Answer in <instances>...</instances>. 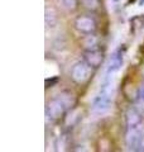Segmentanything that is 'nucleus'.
I'll return each mask as SVG.
<instances>
[{"label": "nucleus", "mask_w": 144, "mask_h": 152, "mask_svg": "<svg viewBox=\"0 0 144 152\" xmlns=\"http://www.w3.org/2000/svg\"><path fill=\"white\" fill-rule=\"evenodd\" d=\"M124 52H125V48L120 47L111 55L108 65V74H114L121 69V66L124 64Z\"/></svg>", "instance_id": "obj_7"}, {"label": "nucleus", "mask_w": 144, "mask_h": 152, "mask_svg": "<svg viewBox=\"0 0 144 152\" xmlns=\"http://www.w3.org/2000/svg\"><path fill=\"white\" fill-rule=\"evenodd\" d=\"M91 70H92V67H90L84 60L76 62L71 69L72 81L79 84V85H82L85 83H87L90 80V77H91Z\"/></svg>", "instance_id": "obj_3"}, {"label": "nucleus", "mask_w": 144, "mask_h": 152, "mask_svg": "<svg viewBox=\"0 0 144 152\" xmlns=\"http://www.w3.org/2000/svg\"><path fill=\"white\" fill-rule=\"evenodd\" d=\"M139 151H143L144 152V134L142 137V142H140V148H139Z\"/></svg>", "instance_id": "obj_17"}, {"label": "nucleus", "mask_w": 144, "mask_h": 152, "mask_svg": "<svg viewBox=\"0 0 144 152\" xmlns=\"http://www.w3.org/2000/svg\"><path fill=\"white\" fill-rule=\"evenodd\" d=\"M80 0H62V5L68 12H75L79 8Z\"/></svg>", "instance_id": "obj_14"}, {"label": "nucleus", "mask_w": 144, "mask_h": 152, "mask_svg": "<svg viewBox=\"0 0 144 152\" xmlns=\"http://www.w3.org/2000/svg\"><path fill=\"white\" fill-rule=\"evenodd\" d=\"M82 57H84V61L90 66V67L99 69L104 62L105 53H104V51H101L100 48H97V50H85L84 53H82Z\"/></svg>", "instance_id": "obj_5"}, {"label": "nucleus", "mask_w": 144, "mask_h": 152, "mask_svg": "<svg viewBox=\"0 0 144 152\" xmlns=\"http://www.w3.org/2000/svg\"><path fill=\"white\" fill-rule=\"evenodd\" d=\"M144 28V17H134L130 19V32L134 34Z\"/></svg>", "instance_id": "obj_12"}, {"label": "nucleus", "mask_w": 144, "mask_h": 152, "mask_svg": "<svg viewBox=\"0 0 144 152\" xmlns=\"http://www.w3.org/2000/svg\"><path fill=\"white\" fill-rule=\"evenodd\" d=\"M44 20H46V26L47 28H55L58 22V17L57 13L53 8L51 7H46V12H44Z\"/></svg>", "instance_id": "obj_9"}, {"label": "nucleus", "mask_w": 144, "mask_h": 152, "mask_svg": "<svg viewBox=\"0 0 144 152\" xmlns=\"http://www.w3.org/2000/svg\"><path fill=\"white\" fill-rule=\"evenodd\" d=\"M58 96L62 99V102L66 104L68 109H72L76 105V98H75L73 93H71V91H62Z\"/></svg>", "instance_id": "obj_11"}, {"label": "nucleus", "mask_w": 144, "mask_h": 152, "mask_svg": "<svg viewBox=\"0 0 144 152\" xmlns=\"http://www.w3.org/2000/svg\"><path fill=\"white\" fill-rule=\"evenodd\" d=\"M67 110H68V108H67L66 104L62 102V99L60 96L52 99V100L47 104V108H46L47 121L58 122L66 115Z\"/></svg>", "instance_id": "obj_2"}, {"label": "nucleus", "mask_w": 144, "mask_h": 152, "mask_svg": "<svg viewBox=\"0 0 144 152\" xmlns=\"http://www.w3.org/2000/svg\"><path fill=\"white\" fill-rule=\"evenodd\" d=\"M73 27L80 34L87 36V34H94L97 29V23H96L95 18L91 15H79L75 19Z\"/></svg>", "instance_id": "obj_4"}, {"label": "nucleus", "mask_w": 144, "mask_h": 152, "mask_svg": "<svg viewBox=\"0 0 144 152\" xmlns=\"http://www.w3.org/2000/svg\"><path fill=\"white\" fill-rule=\"evenodd\" d=\"M143 134L140 133V129H129L125 137V143L129 151H139L140 148Z\"/></svg>", "instance_id": "obj_8"}, {"label": "nucleus", "mask_w": 144, "mask_h": 152, "mask_svg": "<svg viewBox=\"0 0 144 152\" xmlns=\"http://www.w3.org/2000/svg\"><path fill=\"white\" fill-rule=\"evenodd\" d=\"M143 123V115L139 109L129 108L125 113V124L127 129H140Z\"/></svg>", "instance_id": "obj_6"}, {"label": "nucleus", "mask_w": 144, "mask_h": 152, "mask_svg": "<svg viewBox=\"0 0 144 152\" xmlns=\"http://www.w3.org/2000/svg\"><path fill=\"white\" fill-rule=\"evenodd\" d=\"M113 98H114V86L110 81H106L100 88L97 95L95 96L94 102H92L94 112L99 113V114L106 113L110 109V107H111Z\"/></svg>", "instance_id": "obj_1"}, {"label": "nucleus", "mask_w": 144, "mask_h": 152, "mask_svg": "<svg viewBox=\"0 0 144 152\" xmlns=\"http://www.w3.org/2000/svg\"><path fill=\"white\" fill-rule=\"evenodd\" d=\"M80 3L89 10H96L100 7V0H80Z\"/></svg>", "instance_id": "obj_13"}, {"label": "nucleus", "mask_w": 144, "mask_h": 152, "mask_svg": "<svg viewBox=\"0 0 144 152\" xmlns=\"http://www.w3.org/2000/svg\"><path fill=\"white\" fill-rule=\"evenodd\" d=\"M137 104H138V109L139 110L144 112V85H142L138 89L137 93Z\"/></svg>", "instance_id": "obj_15"}, {"label": "nucleus", "mask_w": 144, "mask_h": 152, "mask_svg": "<svg viewBox=\"0 0 144 152\" xmlns=\"http://www.w3.org/2000/svg\"><path fill=\"white\" fill-rule=\"evenodd\" d=\"M84 48L85 50H97L99 47V38L94 34H87L85 36L84 39Z\"/></svg>", "instance_id": "obj_10"}, {"label": "nucleus", "mask_w": 144, "mask_h": 152, "mask_svg": "<svg viewBox=\"0 0 144 152\" xmlns=\"http://www.w3.org/2000/svg\"><path fill=\"white\" fill-rule=\"evenodd\" d=\"M57 83H58V79H56L55 81H51V85L57 84ZM46 88H49V79H47V80H46Z\"/></svg>", "instance_id": "obj_16"}]
</instances>
